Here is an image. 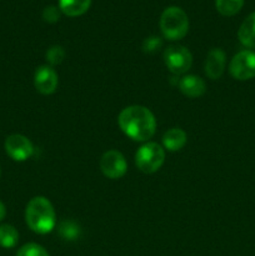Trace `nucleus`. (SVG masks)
Instances as JSON below:
<instances>
[{
  "label": "nucleus",
  "mask_w": 255,
  "mask_h": 256,
  "mask_svg": "<svg viewBox=\"0 0 255 256\" xmlns=\"http://www.w3.org/2000/svg\"><path fill=\"white\" fill-rule=\"evenodd\" d=\"M118 122L122 132L135 142H148L156 130L154 114L142 105H130L122 109Z\"/></svg>",
  "instance_id": "1"
},
{
  "label": "nucleus",
  "mask_w": 255,
  "mask_h": 256,
  "mask_svg": "<svg viewBox=\"0 0 255 256\" xmlns=\"http://www.w3.org/2000/svg\"><path fill=\"white\" fill-rule=\"evenodd\" d=\"M25 222L36 234H48L56 225V216L52 202L44 196H35L28 202Z\"/></svg>",
  "instance_id": "2"
},
{
  "label": "nucleus",
  "mask_w": 255,
  "mask_h": 256,
  "mask_svg": "<svg viewBox=\"0 0 255 256\" xmlns=\"http://www.w3.org/2000/svg\"><path fill=\"white\" fill-rule=\"evenodd\" d=\"M160 29L168 40H180L189 32V18L179 6H169L160 16Z\"/></svg>",
  "instance_id": "3"
},
{
  "label": "nucleus",
  "mask_w": 255,
  "mask_h": 256,
  "mask_svg": "<svg viewBox=\"0 0 255 256\" xmlns=\"http://www.w3.org/2000/svg\"><path fill=\"white\" fill-rule=\"evenodd\" d=\"M165 162V150L156 142H146L135 154V164L140 172L152 174L162 166Z\"/></svg>",
  "instance_id": "4"
},
{
  "label": "nucleus",
  "mask_w": 255,
  "mask_h": 256,
  "mask_svg": "<svg viewBox=\"0 0 255 256\" xmlns=\"http://www.w3.org/2000/svg\"><path fill=\"white\" fill-rule=\"evenodd\" d=\"M230 75L235 80L246 82L255 78V52L245 49L232 56L229 64Z\"/></svg>",
  "instance_id": "5"
},
{
  "label": "nucleus",
  "mask_w": 255,
  "mask_h": 256,
  "mask_svg": "<svg viewBox=\"0 0 255 256\" xmlns=\"http://www.w3.org/2000/svg\"><path fill=\"white\" fill-rule=\"evenodd\" d=\"M164 62L170 72L175 75H182L192 68V52L182 45H172L165 49Z\"/></svg>",
  "instance_id": "6"
},
{
  "label": "nucleus",
  "mask_w": 255,
  "mask_h": 256,
  "mask_svg": "<svg viewBox=\"0 0 255 256\" xmlns=\"http://www.w3.org/2000/svg\"><path fill=\"white\" fill-rule=\"evenodd\" d=\"M100 170L109 179H120L128 170L126 160L124 155L118 150H108L100 158Z\"/></svg>",
  "instance_id": "7"
},
{
  "label": "nucleus",
  "mask_w": 255,
  "mask_h": 256,
  "mask_svg": "<svg viewBox=\"0 0 255 256\" xmlns=\"http://www.w3.org/2000/svg\"><path fill=\"white\" fill-rule=\"evenodd\" d=\"M5 152L15 162H25L34 152V146L26 136L20 134L9 135L5 140Z\"/></svg>",
  "instance_id": "8"
},
{
  "label": "nucleus",
  "mask_w": 255,
  "mask_h": 256,
  "mask_svg": "<svg viewBox=\"0 0 255 256\" xmlns=\"http://www.w3.org/2000/svg\"><path fill=\"white\" fill-rule=\"evenodd\" d=\"M59 78L50 65H42L34 74V85L42 95H50L56 90Z\"/></svg>",
  "instance_id": "9"
},
{
  "label": "nucleus",
  "mask_w": 255,
  "mask_h": 256,
  "mask_svg": "<svg viewBox=\"0 0 255 256\" xmlns=\"http://www.w3.org/2000/svg\"><path fill=\"white\" fill-rule=\"evenodd\" d=\"M226 65V55L220 48H212L206 55L204 69L209 79L218 80L222 75Z\"/></svg>",
  "instance_id": "10"
},
{
  "label": "nucleus",
  "mask_w": 255,
  "mask_h": 256,
  "mask_svg": "<svg viewBox=\"0 0 255 256\" xmlns=\"http://www.w3.org/2000/svg\"><path fill=\"white\" fill-rule=\"evenodd\" d=\"M179 89L185 96L195 99L205 94L206 85L204 80L196 75H185L179 80Z\"/></svg>",
  "instance_id": "11"
},
{
  "label": "nucleus",
  "mask_w": 255,
  "mask_h": 256,
  "mask_svg": "<svg viewBox=\"0 0 255 256\" xmlns=\"http://www.w3.org/2000/svg\"><path fill=\"white\" fill-rule=\"evenodd\" d=\"M238 39L248 49H255V12L248 15L238 30Z\"/></svg>",
  "instance_id": "12"
},
{
  "label": "nucleus",
  "mask_w": 255,
  "mask_h": 256,
  "mask_svg": "<svg viewBox=\"0 0 255 256\" xmlns=\"http://www.w3.org/2000/svg\"><path fill=\"white\" fill-rule=\"evenodd\" d=\"M188 142V135L180 128H172L162 136V145L169 152H179L185 146Z\"/></svg>",
  "instance_id": "13"
},
{
  "label": "nucleus",
  "mask_w": 255,
  "mask_h": 256,
  "mask_svg": "<svg viewBox=\"0 0 255 256\" xmlns=\"http://www.w3.org/2000/svg\"><path fill=\"white\" fill-rule=\"evenodd\" d=\"M92 0H59V9L70 18L80 16L89 10Z\"/></svg>",
  "instance_id": "14"
},
{
  "label": "nucleus",
  "mask_w": 255,
  "mask_h": 256,
  "mask_svg": "<svg viewBox=\"0 0 255 256\" xmlns=\"http://www.w3.org/2000/svg\"><path fill=\"white\" fill-rule=\"evenodd\" d=\"M19 242V232L12 225H0V246L4 249H12Z\"/></svg>",
  "instance_id": "15"
},
{
  "label": "nucleus",
  "mask_w": 255,
  "mask_h": 256,
  "mask_svg": "<svg viewBox=\"0 0 255 256\" xmlns=\"http://www.w3.org/2000/svg\"><path fill=\"white\" fill-rule=\"evenodd\" d=\"M244 6V0H215V8L222 16H234Z\"/></svg>",
  "instance_id": "16"
},
{
  "label": "nucleus",
  "mask_w": 255,
  "mask_h": 256,
  "mask_svg": "<svg viewBox=\"0 0 255 256\" xmlns=\"http://www.w3.org/2000/svg\"><path fill=\"white\" fill-rule=\"evenodd\" d=\"M59 235L64 240L68 242H74V240L79 239L82 235V229L76 222H72V220H64L59 224Z\"/></svg>",
  "instance_id": "17"
},
{
  "label": "nucleus",
  "mask_w": 255,
  "mask_h": 256,
  "mask_svg": "<svg viewBox=\"0 0 255 256\" xmlns=\"http://www.w3.org/2000/svg\"><path fill=\"white\" fill-rule=\"evenodd\" d=\"M16 256H50L49 252L39 244L35 242H29L25 244L18 250Z\"/></svg>",
  "instance_id": "18"
},
{
  "label": "nucleus",
  "mask_w": 255,
  "mask_h": 256,
  "mask_svg": "<svg viewBox=\"0 0 255 256\" xmlns=\"http://www.w3.org/2000/svg\"><path fill=\"white\" fill-rule=\"evenodd\" d=\"M65 58V52L60 45H54L46 52V60L50 64V66L62 64V62Z\"/></svg>",
  "instance_id": "19"
},
{
  "label": "nucleus",
  "mask_w": 255,
  "mask_h": 256,
  "mask_svg": "<svg viewBox=\"0 0 255 256\" xmlns=\"http://www.w3.org/2000/svg\"><path fill=\"white\" fill-rule=\"evenodd\" d=\"M162 45V42L160 38L150 36V38H146V39L144 40V42H142V50H144L145 52H156Z\"/></svg>",
  "instance_id": "20"
},
{
  "label": "nucleus",
  "mask_w": 255,
  "mask_h": 256,
  "mask_svg": "<svg viewBox=\"0 0 255 256\" xmlns=\"http://www.w3.org/2000/svg\"><path fill=\"white\" fill-rule=\"evenodd\" d=\"M42 19L46 22L54 24L60 19V9H58L56 6H52V5L46 6L42 12Z\"/></svg>",
  "instance_id": "21"
},
{
  "label": "nucleus",
  "mask_w": 255,
  "mask_h": 256,
  "mask_svg": "<svg viewBox=\"0 0 255 256\" xmlns=\"http://www.w3.org/2000/svg\"><path fill=\"white\" fill-rule=\"evenodd\" d=\"M5 215H6V209H5V205L0 202V222L4 219Z\"/></svg>",
  "instance_id": "22"
},
{
  "label": "nucleus",
  "mask_w": 255,
  "mask_h": 256,
  "mask_svg": "<svg viewBox=\"0 0 255 256\" xmlns=\"http://www.w3.org/2000/svg\"><path fill=\"white\" fill-rule=\"evenodd\" d=\"M0 175H2V170H0Z\"/></svg>",
  "instance_id": "23"
}]
</instances>
